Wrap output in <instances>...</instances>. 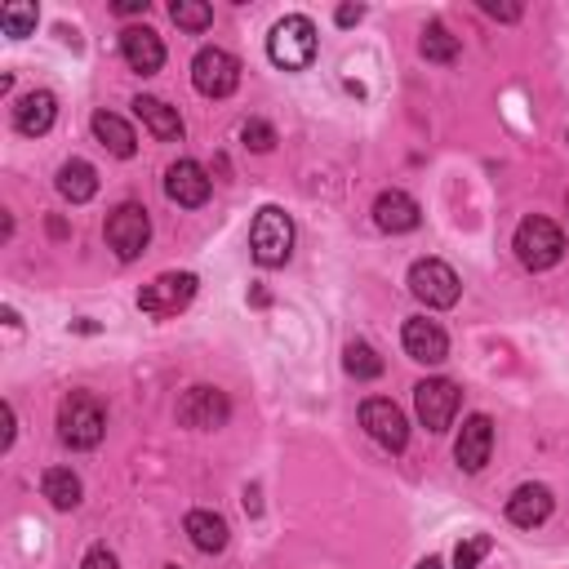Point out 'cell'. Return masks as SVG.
<instances>
[{"instance_id": "6da1fadb", "label": "cell", "mask_w": 569, "mask_h": 569, "mask_svg": "<svg viewBox=\"0 0 569 569\" xmlns=\"http://www.w3.org/2000/svg\"><path fill=\"white\" fill-rule=\"evenodd\" d=\"M316 22L307 13H284L271 36H267V58L280 67V71H307L311 58H316Z\"/></svg>"}, {"instance_id": "7a4b0ae2", "label": "cell", "mask_w": 569, "mask_h": 569, "mask_svg": "<svg viewBox=\"0 0 569 569\" xmlns=\"http://www.w3.org/2000/svg\"><path fill=\"white\" fill-rule=\"evenodd\" d=\"M249 253L258 267H284L293 253V218L280 204H262L249 227Z\"/></svg>"}, {"instance_id": "3957f363", "label": "cell", "mask_w": 569, "mask_h": 569, "mask_svg": "<svg viewBox=\"0 0 569 569\" xmlns=\"http://www.w3.org/2000/svg\"><path fill=\"white\" fill-rule=\"evenodd\" d=\"M511 249H516V258H520L529 271H547V267H556V262L565 258V236H560V227H556L551 218L529 213V218L516 227Z\"/></svg>"}, {"instance_id": "277c9868", "label": "cell", "mask_w": 569, "mask_h": 569, "mask_svg": "<svg viewBox=\"0 0 569 569\" xmlns=\"http://www.w3.org/2000/svg\"><path fill=\"white\" fill-rule=\"evenodd\" d=\"M102 431H107V413H102V405L89 391H71L58 405V436H62V445L93 449L102 440Z\"/></svg>"}, {"instance_id": "5b68a950", "label": "cell", "mask_w": 569, "mask_h": 569, "mask_svg": "<svg viewBox=\"0 0 569 569\" xmlns=\"http://www.w3.org/2000/svg\"><path fill=\"white\" fill-rule=\"evenodd\" d=\"M409 289H413V298H418V302H427V307H436V311L453 307V302H458V293H462V284H458L453 267H449V262H440V258H418V262L409 267Z\"/></svg>"}, {"instance_id": "8992f818", "label": "cell", "mask_w": 569, "mask_h": 569, "mask_svg": "<svg viewBox=\"0 0 569 569\" xmlns=\"http://www.w3.org/2000/svg\"><path fill=\"white\" fill-rule=\"evenodd\" d=\"M147 240H151V218H147L142 204L124 200V204H116L107 213V244L116 249V258H124V262L138 258L147 249Z\"/></svg>"}, {"instance_id": "52a82bcc", "label": "cell", "mask_w": 569, "mask_h": 569, "mask_svg": "<svg viewBox=\"0 0 569 569\" xmlns=\"http://www.w3.org/2000/svg\"><path fill=\"white\" fill-rule=\"evenodd\" d=\"M196 284L200 280L191 271H160L151 284H142L138 311H147V316H178L196 298Z\"/></svg>"}, {"instance_id": "ba28073f", "label": "cell", "mask_w": 569, "mask_h": 569, "mask_svg": "<svg viewBox=\"0 0 569 569\" xmlns=\"http://www.w3.org/2000/svg\"><path fill=\"white\" fill-rule=\"evenodd\" d=\"M191 84L204 98H231L236 84H240V62L227 49H200L191 58Z\"/></svg>"}, {"instance_id": "9c48e42d", "label": "cell", "mask_w": 569, "mask_h": 569, "mask_svg": "<svg viewBox=\"0 0 569 569\" xmlns=\"http://www.w3.org/2000/svg\"><path fill=\"white\" fill-rule=\"evenodd\" d=\"M458 405H462V391L449 378H427V382L413 387V409H418V422L427 431H445L453 422Z\"/></svg>"}, {"instance_id": "30bf717a", "label": "cell", "mask_w": 569, "mask_h": 569, "mask_svg": "<svg viewBox=\"0 0 569 569\" xmlns=\"http://www.w3.org/2000/svg\"><path fill=\"white\" fill-rule=\"evenodd\" d=\"M231 418V400L218 391V387H187L182 400H178V422L191 427V431H213Z\"/></svg>"}, {"instance_id": "8fae6325", "label": "cell", "mask_w": 569, "mask_h": 569, "mask_svg": "<svg viewBox=\"0 0 569 569\" xmlns=\"http://www.w3.org/2000/svg\"><path fill=\"white\" fill-rule=\"evenodd\" d=\"M360 427H365L382 449H391V453H400V449L409 445V422H405V413H400L391 400H382V396H369V400L360 405Z\"/></svg>"}, {"instance_id": "7c38bea8", "label": "cell", "mask_w": 569, "mask_h": 569, "mask_svg": "<svg viewBox=\"0 0 569 569\" xmlns=\"http://www.w3.org/2000/svg\"><path fill=\"white\" fill-rule=\"evenodd\" d=\"M489 453H493V418L489 413H471L462 422L458 440H453V458H458L462 471H485Z\"/></svg>"}, {"instance_id": "4fadbf2b", "label": "cell", "mask_w": 569, "mask_h": 569, "mask_svg": "<svg viewBox=\"0 0 569 569\" xmlns=\"http://www.w3.org/2000/svg\"><path fill=\"white\" fill-rule=\"evenodd\" d=\"M164 196L182 209H200L209 200V173L196 160H173L164 169Z\"/></svg>"}, {"instance_id": "5bb4252c", "label": "cell", "mask_w": 569, "mask_h": 569, "mask_svg": "<svg viewBox=\"0 0 569 569\" xmlns=\"http://www.w3.org/2000/svg\"><path fill=\"white\" fill-rule=\"evenodd\" d=\"M400 338H405L409 360H418V365H440L449 356V333L436 320H427V316H409Z\"/></svg>"}, {"instance_id": "9a60e30c", "label": "cell", "mask_w": 569, "mask_h": 569, "mask_svg": "<svg viewBox=\"0 0 569 569\" xmlns=\"http://www.w3.org/2000/svg\"><path fill=\"white\" fill-rule=\"evenodd\" d=\"M120 53L138 76H156L164 67V44L151 27H124L120 31Z\"/></svg>"}, {"instance_id": "2e32d148", "label": "cell", "mask_w": 569, "mask_h": 569, "mask_svg": "<svg viewBox=\"0 0 569 569\" xmlns=\"http://www.w3.org/2000/svg\"><path fill=\"white\" fill-rule=\"evenodd\" d=\"M53 116H58V98L49 89H31L13 102V129L27 133V138H40L53 129Z\"/></svg>"}, {"instance_id": "e0dca14e", "label": "cell", "mask_w": 569, "mask_h": 569, "mask_svg": "<svg viewBox=\"0 0 569 569\" xmlns=\"http://www.w3.org/2000/svg\"><path fill=\"white\" fill-rule=\"evenodd\" d=\"M373 222L382 227V231H391V236H400V231H413L418 222H422V209H418V200L409 196V191H382L378 200H373Z\"/></svg>"}, {"instance_id": "ac0fdd59", "label": "cell", "mask_w": 569, "mask_h": 569, "mask_svg": "<svg viewBox=\"0 0 569 569\" xmlns=\"http://www.w3.org/2000/svg\"><path fill=\"white\" fill-rule=\"evenodd\" d=\"M551 507H556V498H551L547 485H520L507 498V520L520 525V529H533V525H542L551 516Z\"/></svg>"}, {"instance_id": "d6986e66", "label": "cell", "mask_w": 569, "mask_h": 569, "mask_svg": "<svg viewBox=\"0 0 569 569\" xmlns=\"http://www.w3.org/2000/svg\"><path fill=\"white\" fill-rule=\"evenodd\" d=\"M133 111L142 116V124H147L160 142H178V138H182V116H178V107H169L164 98L142 93V98H133Z\"/></svg>"}, {"instance_id": "ffe728a7", "label": "cell", "mask_w": 569, "mask_h": 569, "mask_svg": "<svg viewBox=\"0 0 569 569\" xmlns=\"http://www.w3.org/2000/svg\"><path fill=\"white\" fill-rule=\"evenodd\" d=\"M58 196L71 200V204L93 200V196H98V169H93L89 160H76V156H71V160L58 169Z\"/></svg>"}, {"instance_id": "44dd1931", "label": "cell", "mask_w": 569, "mask_h": 569, "mask_svg": "<svg viewBox=\"0 0 569 569\" xmlns=\"http://www.w3.org/2000/svg\"><path fill=\"white\" fill-rule=\"evenodd\" d=\"M182 529H187L191 547H196V551H204V556L222 551V547H227V538H231V533H227V520H222L218 511H191Z\"/></svg>"}, {"instance_id": "7402d4cb", "label": "cell", "mask_w": 569, "mask_h": 569, "mask_svg": "<svg viewBox=\"0 0 569 569\" xmlns=\"http://www.w3.org/2000/svg\"><path fill=\"white\" fill-rule=\"evenodd\" d=\"M93 138L111 151V156H120V160H129L133 151H138V138H133V129L116 116V111H93Z\"/></svg>"}, {"instance_id": "603a6c76", "label": "cell", "mask_w": 569, "mask_h": 569, "mask_svg": "<svg viewBox=\"0 0 569 569\" xmlns=\"http://www.w3.org/2000/svg\"><path fill=\"white\" fill-rule=\"evenodd\" d=\"M40 489H44V498H49L58 511H76V507H80V476H76L71 467H49V471L40 476Z\"/></svg>"}, {"instance_id": "cb8c5ba5", "label": "cell", "mask_w": 569, "mask_h": 569, "mask_svg": "<svg viewBox=\"0 0 569 569\" xmlns=\"http://www.w3.org/2000/svg\"><path fill=\"white\" fill-rule=\"evenodd\" d=\"M418 53H422L427 62H453V58H458V36H449L445 22H427V31H422V40H418Z\"/></svg>"}, {"instance_id": "d4e9b609", "label": "cell", "mask_w": 569, "mask_h": 569, "mask_svg": "<svg viewBox=\"0 0 569 569\" xmlns=\"http://www.w3.org/2000/svg\"><path fill=\"white\" fill-rule=\"evenodd\" d=\"M342 369L351 373V378H360V382H369V378H378L382 373V356L369 347V342H347L342 347Z\"/></svg>"}, {"instance_id": "484cf974", "label": "cell", "mask_w": 569, "mask_h": 569, "mask_svg": "<svg viewBox=\"0 0 569 569\" xmlns=\"http://www.w3.org/2000/svg\"><path fill=\"white\" fill-rule=\"evenodd\" d=\"M36 22H40V13H36V4H27V0H13V4L0 9V31H4L9 40H27V36L36 31Z\"/></svg>"}, {"instance_id": "4316f807", "label": "cell", "mask_w": 569, "mask_h": 569, "mask_svg": "<svg viewBox=\"0 0 569 569\" xmlns=\"http://www.w3.org/2000/svg\"><path fill=\"white\" fill-rule=\"evenodd\" d=\"M169 18H173L182 31H204V27L213 22V9L200 4V0H173V4H169Z\"/></svg>"}, {"instance_id": "83f0119b", "label": "cell", "mask_w": 569, "mask_h": 569, "mask_svg": "<svg viewBox=\"0 0 569 569\" xmlns=\"http://www.w3.org/2000/svg\"><path fill=\"white\" fill-rule=\"evenodd\" d=\"M489 551H493V538H489V533H467V538L458 542V551H453V569H476Z\"/></svg>"}, {"instance_id": "f1b7e54d", "label": "cell", "mask_w": 569, "mask_h": 569, "mask_svg": "<svg viewBox=\"0 0 569 569\" xmlns=\"http://www.w3.org/2000/svg\"><path fill=\"white\" fill-rule=\"evenodd\" d=\"M240 138H244L249 151H271V147H276V129H271L267 120H244V124H240Z\"/></svg>"}, {"instance_id": "f546056e", "label": "cell", "mask_w": 569, "mask_h": 569, "mask_svg": "<svg viewBox=\"0 0 569 569\" xmlns=\"http://www.w3.org/2000/svg\"><path fill=\"white\" fill-rule=\"evenodd\" d=\"M80 569H120V565H116V556H111V551L98 542V547H89V551H84Z\"/></svg>"}, {"instance_id": "4dcf8cb0", "label": "cell", "mask_w": 569, "mask_h": 569, "mask_svg": "<svg viewBox=\"0 0 569 569\" xmlns=\"http://www.w3.org/2000/svg\"><path fill=\"white\" fill-rule=\"evenodd\" d=\"M480 9L489 18H502V22H516L520 18V4H498V0H480Z\"/></svg>"}, {"instance_id": "1f68e13d", "label": "cell", "mask_w": 569, "mask_h": 569, "mask_svg": "<svg viewBox=\"0 0 569 569\" xmlns=\"http://www.w3.org/2000/svg\"><path fill=\"white\" fill-rule=\"evenodd\" d=\"M360 18H365V4H338V13H333L338 27H356Z\"/></svg>"}, {"instance_id": "d6a6232c", "label": "cell", "mask_w": 569, "mask_h": 569, "mask_svg": "<svg viewBox=\"0 0 569 569\" xmlns=\"http://www.w3.org/2000/svg\"><path fill=\"white\" fill-rule=\"evenodd\" d=\"M116 13L129 18V13H147V0H116Z\"/></svg>"}, {"instance_id": "836d02e7", "label": "cell", "mask_w": 569, "mask_h": 569, "mask_svg": "<svg viewBox=\"0 0 569 569\" xmlns=\"http://www.w3.org/2000/svg\"><path fill=\"white\" fill-rule=\"evenodd\" d=\"M9 445H13V409L4 405V449H9Z\"/></svg>"}, {"instance_id": "e575fe53", "label": "cell", "mask_w": 569, "mask_h": 569, "mask_svg": "<svg viewBox=\"0 0 569 569\" xmlns=\"http://www.w3.org/2000/svg\"><path fill=\"white\" fill-rule=\"evenodd\" d=\"M413 569H445V565H440V556H422Z\"/></svg>"}, {"instance_id": "d590c367", "label": "cell", "mask_w": 569, "mask_h": 569, "mask_svg": "<svg viewBox=\"0 0 569 569\" xmlns=\"http://www.w3.org/2000/svg\"><path fill=\"white\" fill-rule=\"evenodd\" d=\"M164 569H178V565H164Z\"/></svg>"}]
</instances>
